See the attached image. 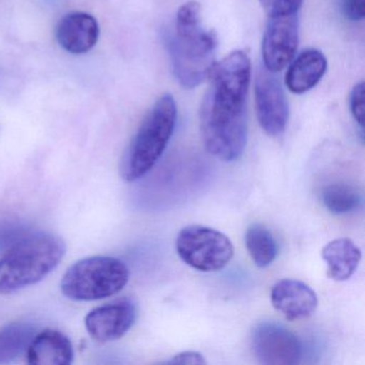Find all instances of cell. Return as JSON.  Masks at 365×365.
<instances>
[{"label": "cell", "mask_w": 365, "mask_h": 365, "mask_svg": "<svg viewBox=\"0 0 365 365\" xmlns=\"http://www.w3.org/2000/svg\"><path fill=\"white\" fill-rule=\"evenodd\" d=\"M251 73L247 53L235 51L215 63L209 74L210 85L200 106V133L207 151L221 161H236L245 153Z\"/></svg>", "instance_id": "cell-1"}, {"label": "cell", "mask_w": 365, "mask_h": 365, "mask_svg": "<svg viewBox=\"0 0 365 365\" xmlns=\"http://www.w3.org/2000/svg\"><path fill=\"white\" fill-rule=\"evenodd\" d=\"M259 1L268 18L297 14L303 3V0H259Z\"/></svg>", "instance_id": "cell-19"}, {"label": "cell", "mask_w": 365, "mask_h": 365, "mask_svg": "<svg viewBox=\"0 0 365 365\" xmlns=\"http://www.w3.org/2000/svg\"><path fill=\"white\" fill-rule=\"evenodd\" d=\"M245 247L258 268L270 266L279 253L277 241L270 230L260 224H253L245 232Z\"/></svg>", "instance_id": "cell-17"}, {"label": "cell", "mask_w": 365, "mask_h": 365, "mask_svg": "<svg viewBox=\"0 0 365 365\" xmlns=\"http://www.w3.org/2000/svg\"><path fill=\"white\" fill-rule=\"evenodd\" d=\"M322 257L327 274L336 282H345L354 275L362 258L360 247L348 238H337L324 245Z\"/></svg>", "instance_id": "cell-15"}, {"label": "cell", "mask_w": 365, "mask_h": 365, "mask_svg": "<svg viewBox=\"0 0 365 365\" xmlns=\"http://www.w3.org/2000/svg\"><path fill=\"white\" fill-rule=\"evenodd\" d=\"M25 354L27 363L31 365H69L74 359L69 337L53 329L37 332Z\"/></svg>", "instance_id": "cell-13"}, {"label": "cell", "mask_w": 365, "mask_h": 365, "mask_svg": "<svg viewBox=\"0 0 365 365\" xmlns=\"http://www.w3.org/2000/svg\"><path fill=\"white\" fill-rule=\"evenodd\" d=\"M176 121V102L172 95L166 93L145 117L123 155L120 164L123 180L133 182L153 170L172 138Z\"/></svg>", "instance_id": "cell-4"}, {"label": "cell", "mask_w": 365, "mask_h": 365, "mask_svg": "<svg viewBox=\"0 0 365 365\" xmlns=\"http://www.w3.org/2000/svg\"><path fill=\"white\" fill-rule=\"evenodd\" d=\"M364 96L365 84L362 81L352 88L349 96L350 112L362 131L364 128Z\"/></svg>", "instance_id": "cell-20"}, {"label": "cell", "mask_w": 365, "mask_h": 365, "mask_svg": "<svg viewBox=\"0 0 365 365\" xmlns=\"http://www.w3.org/2000/svg\"><path fill=\"white\" fill-rule=\"evenodd\" d=\"M270 299L273 307L292 322L309 317L318 305L316 292L298 279L277 282L271 288Z\"/></svg>", "instance_id": "cell-11"}, {"label": "cell", "mask_w": 365, "mask_h": 365, "mask_svg": "<svg viewBox=\"0 0 365 365\" xmlns=\"http://www.w3.org/2000/svg\"><path fill=\"white\" fill-rule=\"evenodd\" d=\"M298 44V14L269 18L262 37L264 67L273 73L282 71L296 56Z\"/></svg>", "instance_id": "cell-9"}, {"label": "cell", "mask_w": 365, "mask_h": 365, "mask_svg": "<svg viewBox=\"0 0 365 365\" xmlns=\"http://www.w3.org/2000/svg\"><path fill=\"white\" fill-rule=\"evenodd\" d=\"M136 316L135 303L131 299H119L89 312L85 318V327L95 341L108 343L127 334L135 322Z\"/></svg>", "instance_id": "cell-10"}, {"label": "cell", "mask_w": 365, "mask_h": 365, "mask_svg": "<svg viewBox=\"0 0 365 365\" xmlns=\"http://www.w3.org/2000/svg\"><path fill=\"white\" fill-rule=\"evenodd\" d=\"M168 364H189V365H202L207 364V361L205 360L204 356L198 351H187L180 352L173 356L170 361H168Z\"/></svg>", "instance_id": "cell-22"}, {"label": "cell", "mask_w": 365, "mask_h": 365, "mask_svg": "<svg viewBox=\"0 0 365 365\" xmlns=\"http://www.w3.org/2000/svg\"><path fill=\"white\" fill-rule=\"evenodd\" d=\"M251 346L258 362L266 365H294L302 358V344L282 324L264 322L252 331Z\"/></svg>", "instance_id": "cell-7"}, {"label": "cell", "mask_w": 365, "mask_h": 365, "mask_svg": "<svg viewBox=\"0 0 365 365\" xmlns=\"http://www.w3.org/2000/svg\"><path fill=\"white\" fill-rule=\"evenodd\" d=\"M200 5L190 1L179 8L172 29L164 34L175 78L183 88L202 84L215 66L217 34L202 25Z\"/></svg>", "instance_id": "cell-2"}, {"label": "cell", "mask_w": 365, "mask_h": 365, "mask_svg": "<svg viewBox=\"0 0 365 365\" xmlns=\"http://www.w3.org/2000/svg\"><path fill=\"white\" fill-rule=\"evenodd\" d=\"M339 12L350 22H360L365 16V0H337Z\"/></svg>", "instance_id": "cell-21"}, {"label": "cell", "mask_w": 365, "mask_h": 365, "mask_svg": "<svg viewBox=\"0 0 365 365\" xmlns=\"http://www.w3.org/2000/svg\"><path fill=\"white\" fill-rule=\"evenodd\" d=\"M36 334L37 328L31 322H10L0 327V364H9L26 354Z\"/></svg>", "instance_id": "cell-16"}, {"label": "cell", "mask_w": 365, "mask_h": 365, "mask_svg": "<svg viewBox=\"0 0 365 365\" xmlns=\"http://www.w3.org/2000/svg\"><path fill=\"white\" fill-rule=\"evenodd\" d=\"M179 257L191 268L215 272L225 268L234 257V245L220 230L202 225H190L176 239Z\"/></svg>", "instance_id": "cell-6"}, {"label": "cell", "mask_w": 365, "mask_h": 365, "mask_svg": "<svg viewBox=\"0 0 365 365\" xmlns=\"http://www.w3.org/2000/svg\"><path fill=\"white\" fill-rule=\"evenodd\" d=\"M67 251L61 237L38 232L19 241L0 258V294L35 285L57 268Z\"/></svg>", "instance_id": "cell-3"}, {"label": "cell", "mask_w": 365, "mask_h": 365, "mask_svg": "<svg viewBox=\"0 0 365 365\" xmlns=\"http://www.w3.org/2000/svg\"><path fill=\"white\" fill-rule=\"evenodd\" d=\"M129 279V268L123 260L112 256H91L68 269L61 288L71 300H101L120 292Z\"/></svg>", "instance_id": "cell-5"}, {"label": "cell", "mask_w": 365, "mask_h": 365, "mask_svg": "<svg viewBox=\"0 0 365 365\" xmlns=\"http://www.w3.org/2000/svg\"><path fill=\"white\" fill-rule=\"evenodd\" d=\"M255 104L262 129L273 138L283 134L289 118V106L281 82L264 67L256 73Z\"/></svg>", "instance_id": "cell-8"}, {"label": "cell", "mask_w": 365, "mask_h": 365, "mask_svg": "<svg viewBox=\"0 0 365 365\" xmlns=\"http://www.w3.org/2000/svg\"><path fill=\"white\" fill-rule=\"evenodd\" d=\"M99 36L98 21L86 12L67 14L57 25V41L63 50L71 54H85L93 50Z\"/></svg>", "instance_id": "cell-12"}, {"label": "cell", "mask_w": 365, "mask_h": 365, "mask_svg": "<svg viewBox=\"0 0 365 365\" xmlns=\"http://www.w3.org/2000/svg\"><path fill=\"white\" fill-rule=\"evenodd\" d=\"M327 59L320 51L309 48L292 59L286 72L285 84L296 95L307 93L324 78Z\"/></svg>", "instance_id": "cell-14"}, {"label": "cell", "mask_w": 365, "mask_h": 365, "mask_svg": "<svg viewBox=\"0 0 365 365\" xmlns=\"http://www.w3.org/2000/svg\"><path fill=\"white\" fill-rule=\"evenodd\" d=\"M322 204L333 215H348L354 212L362 202L361 194L346 183H331L322 189Z\"/></svg>", "instance_id": "cell-18"}]
</instances>
